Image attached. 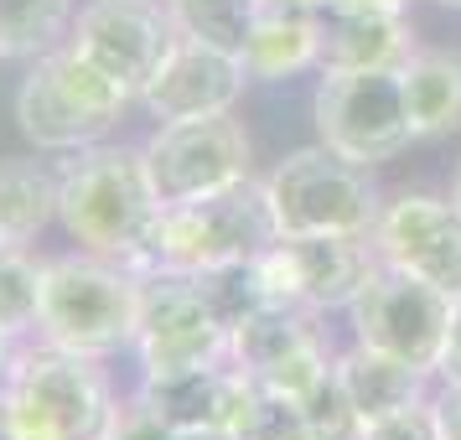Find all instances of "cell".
<instances>
[{
	"mask_svg": "<svg viewBox=\"0 0 461 440\" xmlns=\"http://www.w3.org/2000/svg\"><path fill=\"white\" fill-rule=\"evenodd\" d=\"M161 212L167 208L150 187L146 150L84 146L58 176V218L73 244L130 270H150Z\"/></svg>",
	"mask_w": 461,
	"mask_h": 440,
	"instance_id": "6da1fadb",
	"label": "cell"
},
{
	"mask_svg": "<svg viewBox=\"0 0 461 440\" xmlns=\"http://www.w3.org/2000/svg\"><path fill=\"white\" fill-rule=\"evenodd\" d=\"M114 389L94 357L68 347H26L0 389V440H104Z\"/></svg>",
	"mask_w": 461,
	"mask_h": 440,
	"instance_id": "7a4b0ae2",
	"label": "cell"
},
{
	"mask_svg": "<svg viewBox=\"0 0 461 440\" xmlns=\"http://www.w3.org/2000/svg\"><path fill=\"white\" fill-rule=\"evenodd\" d=\"M37 327L52 347H68V353H120L125 342H135V327H140V270L99 254L47 259Z\"/></svg>",
	"mask_w": 461,
	"mask_h": 440,
	"instance_id": "3957f363",
	"label": "cell"
},
{
	"mask_svg": "<svg viewBox=\"0 0 461 440\" xmlns=\"http://www.w3.org/2000/svg\"><path fill=\"white\" fill-rule=\"evenodd\" d=\"M275 238H280V223H275L270 192L244 176L212 197L176 202L161 212L150 270L197 274L218 270V265H249V259L275 249Z\"/></svg>",
	"mask_w": 461,
	"mask_h": 440,
	"instance_id": "277c9868",
	"label": "cell"
},
{
	"mask_svg": "<svg viewBox=\"0 0 461 440\" xmlns=\"http://www.w3.org/2000/svg\"><path fill=\"white\" fill-rule=\"evenodd\" d=\"M125 99L130 94L114 78H104L73 42H63L26 73L16 94V120L37 150H84L120 120Z\"/></svg>",
	"mask_w": 461,
	"mask_h": 440,
	"instance_id": "5b68a950",
	"label": "cell"
},
{
	"mask_svg": "<svg viewBox=\"0 0 461 440\" xmlns=\"http://www.w3.org/2000/svg\"><path fill=\"white\" fill-rule=\"evenodd\" d=\"M316 135L321 146L353 161L378 166L415 140L399 67H363V73H327L316 88Z\"/></svg>",
	"mask_w": 461,
	"mask_h": 440,
	"instance_id": "8992f818",
	"label": "cell"
},
{
	"mask_svg": "<svg viewBox=\"0 0 461 440\" xmlns=\"http://www.w3.org/2000/svg\"><path fill=\"white\" fill-rule=\"evenodd\" d=\"M265 192L280 233H374L378 223V202L363 182V166L332 156L327 146L291 150L270 171Z\"/></svg>",
	"mask_w": 461,
	"mask_h": 440,
	"instance_id": "52a82bcc",
	"label": "cell"
},
{
	"mask_svg": "<svg viewBox=\"0 0 461 440\" xmlns=\"http://www.w3.org/2000/svg\"><path fill=\"white\" fill-rule=\"evenodd\" d=\"M384 265L374 233H280L270 254H259V270L275 306H353L357 291Z\"/></svg>",
	"mask_w": 461,
	"mask_h": 440,
	"instance_id": "ba28073f",
	"label": "cell"
},
{
	"mask_svg": "<svg viewBox=\"0 0 461 440\" xmlns=\"http://www.w3.org/2000/svg\"><path fill=\"white\" fill-rule=\"evenodd\" d=\"M451 301L456 295L436 291V285H425V280L404 270L378 265L374 280L357 291L348 311H353L363 347H378V353L399 357L420 373H436L440 347H446V327H451Z\"/></svg>",
	"mask_w": 461,
	"mask_h": 440,
	"instance_id": "9c48e42d",
	"label": "cell"
},
{
	"mask_svg": "<svg viewBox=\"0 0 461 440\" xmlns=\"http://www.w3.org/2000/svg\"><path fill=\"white\" fill-rule=\"evenodd\" d=\"M146 171L161 208L197 202L249 176V135L233 114L167 120L146 140Z\"/></svg>",
	"mask_w": 461,
	"mask_h": 440,
	"instance_id": "30bf717a",
	"label": "cell"
},
{
	"mask_svg": "<svg viewBox=\"0 0 461 440\" xmlns=\"http://www.w3.org/2000/svg\"><path fill=\"white\" fill-rule=\"evenodd\" d=\"M135 347L146 373H187L229 357V327L212 316L187 274L140 270V327Z\"/></svg>",
	"mask_w": 461,
	"mask_h": 440,
	"instance_id": "8fae6325",
	"label": "cell"
},
{
	"mask_svg": "<svg viewBox=\"0 0 461 440\" xmlns=\"http://www.w3.org/2000/svg\"><path fill=\"white\" fill-rule=\"evenodd\" d=\"M68 42L125 94H140L176 42V22L167 0H88Z\"/></svg>",
	"mask_w": 461,
	"mask_h": 440,
	"instance_id": "7c38bea8",
	"label": "cell"
},
{
	"mask_svg": "<svg viewBox=\"0 0 461 440\" xmlns=\"http://www.w3.org/2000/svg\"><path fill=\"white\" fill-rule=\"evenodd\" d=\"M229 357L249 383H265L285 399H301L337 363L327 332L316 327V311L306 306H265L239 321L229 332Z\"/></svg>",
	"mask_w": 461,
	"mask_h": 440,
	"instance_id": "4fadbf2b",
	"label": "cell"
},
{
	"mask_svg": "<svg viewBox=\"0 0 461 440\" xmlns=\"http://www.w3.org/2000/svg\"><path fill=\"white\" fill-rule=\"evenodd\" d=\"M374 249L389 270H404L436 285L446 295H461V208L425 192H404L399 202L378 212Z\"/></svg>",
	"mask_w": 461,
	"mask_h": 440,
	"instance_id": "5bb4252c",
	"label": "cell"
},
{
	"mask_svg": "<svg viewBox=\"0 0 461 440\" xmlns=\"http://www.w3.org/2000/svg\"><path fill=\"white\" fill-rule=\"evenodd\" d=\"M244 78L249 73L239 63V52H223V47H208L176 31V42L167 47L161 67L140 88V99L161 125L167 120H203V114H229L233 99L244 94Z\"/></svg>",
	"mask_w": 461,
	"mask_h": 440,
	"instance_id": "9a60e30c",
	"label": "cell"
},
{
	"mask_svg": "<svg viewBox=\"0 0 461 440\" xmlns=\"http://www.w3.org/2000/svg\"><path fill=\"white\" fill-rule=\"evenodd\" d=\"M316 67L321 73H363V67H404L415 52L404 11L374 0H316Z\"/></svg>",
	"mask_w": 461,
	"mask_h": 440,
	"instance_id": "2e32d148",
	"label": "cell"
},
{
	"mask_svg": "<svg viewBox=\"0 0 461 440\" xmlns=\"http://www.w3.org/2000/svg\"><path fill=\"white\" fill-rule=\"evenodd\" d=\"M140 394L156 404V415L171 430H229L249 394V378L233 357H223V363H203L187 373H146Z\"/></svg>",
	"mask_w": 461,
	"mask_h": 440,
	"instance_id": "e0dca14e",
	"label": "cell"
},
{
	"mask_svg": "<svg viewBox=\"0 0 461 440\" xmlns=\"http://www.w3.org/2000/svg\"><path fill=\"white\" fill-rule=\"evenodd\" d=\"M239 63L249 78H291L316 63V16L301 0H259Z\"/></svg>",
	"mask_w": 461,
	"mask_h": 440,
	"instance_id": "ac0fdd59",
	"label": "cell"
},
{
	"mask_svg": "<svg viewBox=\"0 0 461 440\" xmlns=\"http://www.w3.org/2000/svg\"><path fill=\"white\" fill-rule=\"evenodd\" d=\"M404 109L415 140H436L461 130V58L456 52H410L399 67Z\"/></svg>",
	"mask_w": 461,
	"mask_h": 440,
	"instance_id": "d6986e66",
	"label": "cell"
},
{
	"mask_svg": "<svg viewBox=\"0 0 461 440\" xmlns=\"http://www.w3.org/2000/svg\"><path fill=\"white\" fill-rule=\"evenodd\" d=\"M337 378H342L353 409L363 415V425H368V419H384V415H394V409H404V404L425 399V378L430 373H420L410 363H399V357L357 342L353 353L337 357Z\"/></svg>",
	"mask_w": 461,
	"mask_h": 440,
	"instance_id": "ffe728a7",
	"label": "cell"
},
{
	"mask_svg": "<svg viewBox=\"0 0 461 440\" xmlns=\"http://www.w3.org/2000/svg\"><path fill=\"white\" fill-rule=\"evenodd\" d=\"M58 218V176L37 161H0V244H26Z\"/></svg>",
	"mask_w": 461,
	"mask_h": 440,
	"instance_id": "44dd1931",
	"label": "cell"
},
{
	"mask_svg": "<svg viewBox=\"0 0 461 440\" xmlns=\"http://www.w3.org/2000/svg\"><path fill=\"white\" fill-rule=\"evenodd\" d=\"M73 37V0H0V58H47Z\"/></svg>",
	"mask_w": 461,
	"mask_h": 440,
	"instance_id": "7402d4cb",
	"label": "cell"
},
{
	"mask_svg": "<svg viewBox=\"0 0 461 440\" xmlns=\"http://www.w3.org/2000/svg\"><path fill=\"white\" fill-rule=\"evenodd\" d=\"M192 285H197V295L212 306V316L223 321V327H239V321H249L254 311H265V306H275L270 301V285H265V270H259V259H249V265H218V270H197L187 274Z\"/></svg>",
	"mask_w": 461,
	"mask_h": 440,
	"instance_id": "603a6c76",
	"label": "cell"
},
{
	"mask_svg": "<svg viewBox=\"0 0 461 440\" xmlns=\"http://www.w3.org/2000/svg\"><path fill=\"white\" fill-rule=\"evenodd\" d=\"M167 11L182 37H197V42L223 47V52H244L259 0H167Z\"/></svg>",
	"mask_w": 461,
	"mask_h": 440,
	"instance_id": "cb8c5ba5",
	"label": "cell"
},
{
	"mask_svg": "<svg viewBox=\"0 0 461 440\" xmlns=\"http://www.w3.org/2000/svg\"><path fill=\"white\" fill-rule=\"evenodd\" d=\"M42 316V265L22 244H0V332L22 337Z\"/></svg>",
	"mask_w": 461,
	"mask_h": 440,
	"instance_id": "d4e9b609",
	"label": "cell"
},
{
	"mask_svg": "<svg viewBox=\"0 0 461 440\" xmlns=\"http://www.w3.org/2000/svg\"><path fill=\"white\" fill-rule=\"evenodd\" d=\"M229 436L233 440H312L306 436V419H301V404L265 389V383H249V394L239 404Z\"/></svg>",
	"mask_w": 461,
	"mask_h": 440,
	"instance_id": "484cf974",
	"label": "cell"
},
{
	"mask_svg": "<svg viewBox=\"0 0 461 440\" xmlns=\"http://www.w3.org/2000/svg\"><path fill=\"white\" fill-rule=\"evenodd\" d=\"M295 404H301V419H306V436L312 440H363V415L353 409V399L342 389L337 363Z\"/></svg>",
	"mask_w": 461,
	"mask_h": 440,
	"instance_id": "4316f807",
	"label": "cell"
},
{
	"mask_svg": "<svg viewBox=\"0 0 461 440\" xmlns=\"http://www.w3.org/2000/svg\"><path fill=\"white\" fill-rule=\"evenodd\" d=\"M363 440H440V419H436V399H415L394 415L368 419Z\"/></svg>",
	"mask_w": 461,
	"mask_h": 440,
	"instance_id": "83f0119b",
	"label": "cell"
},
{
	"mask_svg": "<svg viewBox=\"0 0 461 440\" xmlns=\"http://www.w3.org/2000/svg\"><path fill=\"white\" fill-rule=\"evenodd\" d=\"M171 436H176V430L156 415V404H150L146 394H130V399L114 404V419H109L104 440H171Z\"/></svg>",
	"mask_w": 461,
	"mask_h": 440,
	"instance_id": "f1b7e54d",
	"label": "cell"
},
{
	"mask_svg": "<svg viewBox=\"0 0 461 440\" xmlns=\"http://www.w3.org/2000/svg\"><path fill=\"white\" fill-rule=\"evenodd\" d=\"M446 383H461V295L451 301V327H446V347H440V368Z\"/></svg>",
	"mask_w": 461,
	"mask_h": 440,
	"instance_id": "f546056e",
	"label": "cell"
},
{
	"mask_svg": "<svg viewBox=\"0 0 461 440\" xmlns=\"http://www.w3.org/2000/svg\"><path fill=\"white\" fill-rule=\"evenodd\" d=\"M436 419H440V440H461V383H446L440 389Z\"/></svg>",
	"mask_w": 461,
	"mask_h": 440,
	"instance_id": "4dcf8cb0",
	"label": "cell"
},
{
	"mask_svg": "<svg viewBox=\"0 0 461 440\" xmlns=\"http://www.w3.org/2000/svg\"><path fill=\"white\" fill-rule=\"evenodd\" d=\"M16 337H5L0 332V389H5V378H11V363H16V347H11Z\"/></svg>",
	"mask_w": 461,
	"mask_h": 440,
	"instance_id": "1f68e13d",
	"label": "cell"
},
{
	"mask_svg": "<svg viewBox=\"0 0 461 440\" xmlns=\"http://www.w3.org/2000/svg\"><path fill=\"white\" fill-rule=\"evenodd\" d=\"M171 440H233L229 430H176Z\"/></svg>",
	"mask_w": 461,
	"mask_h": 440,
	"instance_id": "d6a6232c",
	"label": "cell"
},
{
	"mask_svg": "<svg viewBox=\"0 0 461 440\" xmlns=\"http://www.w3.org/2000/svg\"><path fill=\"white\" fill-rule=\"evenodd\" d=\"M451 202L461 208V166H456V182H451Z\"/></svg>",
	"mask_w": 461,
	"mask_h": 440,
	"instance_id": "836d02e7",
	"label": "cell"
},
{
	"mask_svg": "<svg viewBox=\"0 0 461 440\" xmlns=\"http://www.w3.org/2000/svg\"><path fill=\"white\" fill-rule=\"evenodd\" d=\"M374 5H389V11H404V0H374Z\"/></svg>",
	"mask_w": 461,
	"mask_h": 440,
	"instance_id": "e575fe53",
	"label": "cell"
},
{
	"mask_svg": "<svg viewBox=\"0 0 461 440\" xmlns=\"http://www.w3.org/2000/svg\"><path fill=\"white\" fill-rule=\"evenodd\" d=\"M436 5H461V0H436Z\"/></svg>",
	"mask_w": 461,
	"mask_h": 440,
	"instance_id": "d590c367",
	"label": "cell"
},
{
	"mask_svg": "<svg viewBox=\"0 0 461 440\" xmlns=\"http://www.w3.org/2000/svg\"><path fill=\"white\" fill-rule=\"evenodd\" d=\"M301 5H316V0H301Z\"/></svg>",
	"mask_w": 461,
	"mask_h": 440,
	"instance_id": "8d00e7d4",
	"label": "cell"
}]
</instances>
